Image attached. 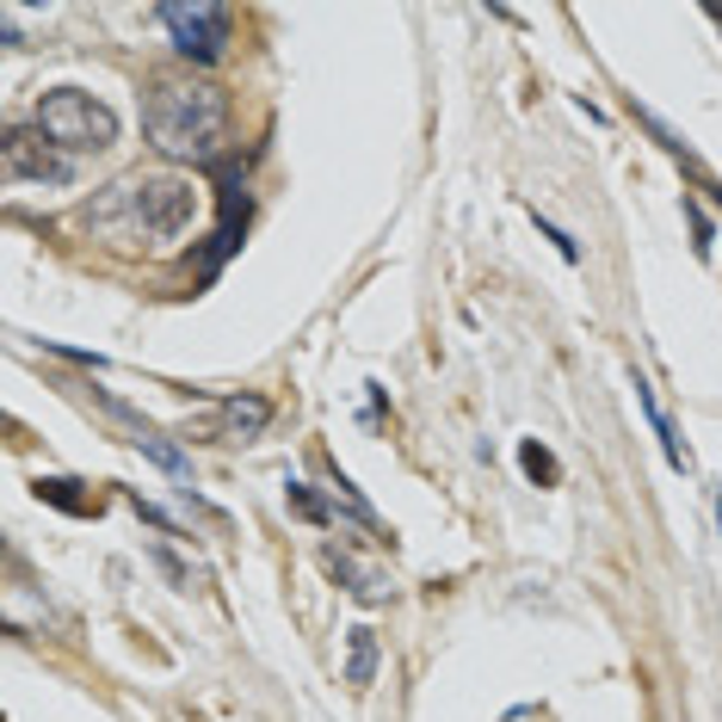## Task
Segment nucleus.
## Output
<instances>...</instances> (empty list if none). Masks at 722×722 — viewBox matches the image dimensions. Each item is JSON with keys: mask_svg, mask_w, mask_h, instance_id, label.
<instances>
[{"mask_svg": "<svg viewBox=\"0 0 722 722\" xmlns=\"http://www.w3.org/2000/svg\"><path fill=\"white\" fill-rule=\"evenodd\" d=\"M519 463H525V475H532V482H544V488H556V482H562V470H556V457L544 451L537 438H525V445H519Z\"/></svg>", "mask_w": 722, "mask_h": 722, "instance_id": "obj_13", "label": "nucleus"}, {"mask_svg": "<svg viewBox=\"0 0 722 722\" xmlns=\"http://www.w3.org/2000/svg\"><path fill=\"white\" fill-rule=\"evenodd\" d=\"M692 210V204H685ZM692 228H698V253H710V216H704V210H692Z\"/></svg>", "mask_w": 722, "mask_h": 722, "instance_id": "obj_15", "label": "nucleus"}, {"mask_svg": "<svg viewBox=\"0 0 722 722\" xmlns=\"http://www.w3.org/2000/svg\"><path fill=\"white\" fill-rule=\"evenodd\" d=\"M38 130L69 154L112 149L117 142V112L105 105V99L80 94V87H50V94H38Z\"/></svg>", "mask_w": 722, "mask_h": 722, "instance_id": "obj_3", "label": "nucleus"}, {"mask_svg": "<svg viewBox=\"0 0 722 722\" xmlns=\"http://www.w3.org/2000/svg\"><path fill=\"white\" fill-rule=\"evenodd\" d=\"M377 680V630L352 624L346 630V685H371Z\"/></svg>", "mask_w": 722, "mask_h": 722, "instance_id": "obj_9", "label": "nucleus"}, {"mask_svg": "<svg viewBox=\"0 0 722 722\" xmlns=\"http://www.w3.org/2000/svg\"><path fill=\"white\" fill-rule=\"evenodd\" d=\"M87 482H75V475H38V500H50V507H62V513L75 519H94L99 513V495H80Z\"/></svg>", "mask_w": 722, "mask_h": 722, "instance_id": "obj_8", "label": "nucleus"}, {"mask_svg": "<svg viewBox=\"0 0 722 722\" xmlns=\"http://www.w3.org/2000/svg\"><path fill=\"white\" fill-rule=\"evenodd\" d=\"M710 20H717V25H722V7H710Z\"/></svg>", "mask_w": 722, "mask_h": 722, "instance_id": "obj_16", "label": "nucleus"}, {"mask_svg": "<svg viewBox=\"0 0 722 722\" xmlns=\"http://www.w3.org/2000/svg\"><path fill=\"white\" fill-rule=\"evenodd\" d=\"M636 401H643V414H648V426H655V433H661V451H667V463H673V470H685V463H692V457H685V445H680V433H673V420L661 414V401H655V389H648L643 377H636Z\"/></svg>", "mask_w": 722, "mask_h": 722, "instance_id": "obj_11", "label": "nucleus"}, {"mask_svg": "<svg viewBox=\"0 0 722 722\" xmlns=\"http://www.w3.org/2000/svg\"><path fill=\"white\" fill-rule=\"evenodd\" d=\"M154 20L173 32V50L191 62H216L228 43V25H235V13L228 7H210V0H191V7H161Z\"/></svg>", "mask_w": 722, "mask_h": 722, "instance_id": "obj_4", "label": "nucleus"}, {"mask_svg": "<svg viewBox=\"0 0 722 722\" xmlns=\"http://www.w3.org/2000/svg\"><path fill=\"white\" fill-rule=\"evenodd\" d=\"M154 569L167 574L173 587H191V574H186V569H179V562H173V556H167V550H154Z\"/></svg>", "mask_w": 722, "mask_h": 722, "instance_id": "obj_14", "label": "nucleus"}, {"mask_svg": "<svg viewBox=\"0 0 722 722\" xmlns=\"http://www.w3.org/2000/svg\"><path fill=\"white\" fill-rule=\"evenodd\" d=\"M290 513L297 519H309V525H334V519H340V507H327L322 495H315V488H303V482H290Z\"/></svg>", "mask_w": 722, "mask_h": 722, "instance_id": "obj_12", "label": "nucleus"}, {"mask_svg": "<svg viewBox=\"0 0 722 722\" xmlns=\"http://www.w3.org/2000/svg\"><path fill=\"white\" fill-rule=\"evenodd\" d=\"M322 569L334 574V581H346V593L352 599H364V606H383L389 599V581H383L377 569H359L352 556H340V550H322Z\"/></svg>", "mask_w": 722, "mask_h": 722, "instance_id": "obj_7", "label": "nucleus"}, {"mask_svg": "<svg viewBox=\"0 0 722 722\" xmlns=\"http://www.w3.org/2000/svg\"><path fill=\"white\" fill-rule=\"evenodd\" d=\"M142 117H149V136L161 154H173V161H210V154L223 149L228 99H223V87H210V80L161 75Z\"/></svg>", "mask_w": 722, "mask_h": 722, "instance_id": "obj_1", "label": "nucleus"}, {"mask_svg": "<svg viewBox=\"0 0 722 722\" xmlns=\"http://www.w3.org/2000/svg\"><path fill=\"white\" fill-rule=\"evenodd\" d=\"M272 420V401L266 396H223L216 401V438H260Z\"/></svg>", "mask_w": 722, "mask_h": 722, "instance_id": "obj_6", "label": "nucleus"}, {"mask_svg": "<svg viewBox=\"0 0 722 722\" xmlns=\"http://www.w3.org/2000/svg\"><path fill=\"white\" fill-rule=\"evenodd\" d=\"M130 445H136V451H142V457H154V463H161V470H167L173 482H186V488H191V457L179 451L173 438H161V433H154V426H149V433H136Z\"/></svg>", "mask_w": 722, "mask_h": 722, "instance_id": "obj_10", "label": "nucleus"}, {"mask_svg": "<svg viewBox=\"0 0 722 722\" xmlns=\"http://www.w3.org/2000/svg\"><path fill=\"white\" fill-rule=\"evenodd\" d=\"M105 210H130V235L142 241H173L198 216V191L186 179H124L99 198Z\"/></svg>", "mask_w": 722, "mask_h": 722, "instance_id": "obj_2", "label": "nucleus"}, {"mask_svg": "<svg viewBox=\"0 0 722 722\" xmlns=\"http://www.w3.org/2000/svg\"><path fill=\"white\" fill-rule=\"evenodd\" d=\"M717 519H722V495H717Z\"/></svg>", "mask_w": 722, "mask_h": 722, "instance_id": "obj_17", "label": "nucleus"}, {"mask_svg": "<svg viewBox=\"0 0 722 722\" xmlns=\"http://www.w3.org/2000/svg\"><path fill=\"white\" fill-rule=\"evenodd\" d=\"M50 136H32V130H7V173L13 179H38V186H69L75 179V161L69 154H50L43 149Z\"/></svg>", "mask_w": 722, "mask_h": 722, "instance_id": "obj_5", "label": "nucleus"}]
</instances>
